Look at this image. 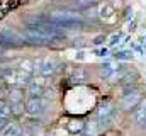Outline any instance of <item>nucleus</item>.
<instances>
[{"mask_svg": "<svg viewBox=\"0 0 146 136\" xmlns=\"http://www.w3.org/2000/svg\"><path fill=\"white\" fill-rule=\"evenodd\" d=\"M2 75H3V78H5L9 83H14V85L29 83V80H31V77H33V75L22 71L21 68H9V70L3 68V73H2Z\"/></svg>", "mask_w": 146, "mask_h": 136, "instance_id": "obj_2", "label": "nucleus"}, {"mask_svg": "<svg viewBox=\"0 0 146 136\" xmlns=\"http://www.w3.org/2000/svg\"><path fill=\"white\" fill-rule=\"evenodd\" d=\"M119 39H121V34L112 36V37H110V44H112V46H114V44H117V43H119Z\"/></svg>", "mask_w": 146, "mask_h": 136, "instance_id": "obj_14", "label": "nucleus"}, {"mask_svg": "<svg viewBox=\"0 0 146 136\" xmlns=\"http://www.w3.org/2000/svg\"><path fill=\"white\" fill-rule=\"evenodd\" d=\"M134 121H136L138 124H141V126H146V99H145V102L141 104V107L134 112Z\"/></svg>", "mask_w": 146, "mask_h": 136, "instance_id": "obj_7", "label": "nucleus"}, {"mask_svg": "<svg viewBox=\"0 0 146 136\" xmlns=\"http://www.w3.org/2000/svg\"><path fill=\"white\" fill-rule=\"evenodd\" d=\"M2 136H21V128L17 124H7L2 131Z\"/></svg>", "mask_w": 146, "mask_h": 136, "instance_id": "obj_8", "label": "nucleus"}, {"mask_svg": "<svg viewBox=\"0 0 146 136\" xmlns=\"http://www.w3.org/2000/svg\"><path fill=\"white\" fill-rule=\"evenodd\" d=\"M139 101H141V90H139V89H133V90H129V92L122 97L121 107H122L124 111H131V109H134V107L138 105Z\"/></svg>", "mask_w": 146, "mask_h": 136, "instance_id": "obj_4", "label": "nucleus"}, {"mask_svg": "<svg viewBox=\"0 0 146 136\" xmlns=\"http://www.w3.org/2000/svg\"><path fill=\"white\" fill-rule=\"evenodd\" d=\"M106 41V36H99V37H95V41H94V44H102Z\"/></svg>", "mask_w": 146, "mask_h": 136, "instance_id": "obj_15", "label": "nucleus"}, {"mask_svg": "<svg viewBox=\"0 0 146 136\" xmlns=\"http://www.w3.org/2000/svg\"><path fill=\"white\" fill-rule=\"evenodd\" d=\"M97 53H99V56H106L107 55V49H99Z\"/></svg>", "mask_w": 146, "mask_h": 136, "instance_id": "obj_16", "label": "nucleus"}, {"mask_svg": "<svg viewBox=\"0 0 146 136\" xmlns=\"http://www.w3.org/2000/svg\"><path fill=\"white\" fill-rule=\"evenodd\" d=\"M44 83L41 82H29V87H27V95L29 97H42L44 95Z\"/></svg>", "mask_w": 146, "mask_h": 136, "instance_id": "obj_6", "label": "nucleus"}, {"mask_svg": "<svg viewBox=\"0 0 146 136\" xmlns=\"http://www.w3.org/2000/svg\"><path fill=\"white\" fill-rule=\"evenodd\" d=\"M58 70H60V63H58L54 58H44V60H41L39 73H41L42 77H53Z\"/></svg>", "mask_w": 146, "mask_h": 136, "instance_id": "obj_5", "label": "nucleus"}, {"mask_svg": "<svg viewBox=\"0 0 146 136\" xmlns=\"http://www.w3.org/2000/svg\"><path fill=\"white\" fill-rule=\"evenodd\" d=\"M115 116V105L112 102H104L97 109V121L100 124H110V121Z\"/></svg>", "mask_w": 146, "mask_h": 136, "instance_id": "obj_3", "label": "nucleus"}, {"mask_svg": "<svg viewBox=\"0 0 146 136\" xmlns=\"http://www.w3.org/2000/svg\"><path fill=\"white\" fill-rule=\"evenodd\" d=\"M72 78L75 80V82H82V80L85 78V71H83V70H76V71L73 73Z\"/></svg>", "mask_w": 146, "mask_h": 136, "instance_id": "obj_12", "label": "nucleus"}, {"mask_svg": "<svg viewBox=\"0 0 146 136\" xmlns=\"http://www.w3.org/2000/svg\"><path fill=\"white\" fill-rule=\"evenodd\" d=\"M114 58L115 60H131L133 58V51H115Z\"/></svg>", "mask_w": 146, "mask_h": 136, "instance_id": "obj_10", "label": "nucleus"}, {"mask_svg": "<svg viewBox=\"0 0 146 136\" xmlns=\"http://www.w3.org/2000/svg\"><path fill=\"white\" fill-rule=\"evenodd\" d=\"M24 109L31 117H39L41 114L46 112V99L44 97H27Z\"/></svg>", "mask_w": 146, "mask_h": 136, "instance_id": "obj_1", "label": "nucleus"}, {"mask_svg": "<svg viewBox=\"0 0 146 136\" xmlns=\"http://www.w3.org/2000/svg\"><path fill=\"white\" fill-rule=\"evenodd\" d=\"M112 73H114V68H112L110 63H106V65H102V67H100V75H102V77H106V78H107V77H110Z\"/></svg>", "mask_w": 146, "mask_h": 136, "instance_id": "obj_11", "label": "nucleus"}, {"mask_svg": "<svg viewBox=\"0 0 146 136\" xmlns=\"http://www.w3.org/2000/svg\"><path fill=\"white\" fill-rule=\"evenodd\" d=\"M9 101L10 104H17V102H22V90L21 89H12V90H9Z\"/></svg>", "mask_w": 146, "mask_h": 136, "instance_id": "obj_9", "label": "nucleus"}, {"mask_svg": "<svg viewBox=\"0 0 146 136\" xmlns=\"http://www.w3.org/2000/svg\"><path fill=\"white\" fill-rule=\"evenodd\" d=\"M82 128H83V124H82L80 121H73L72 124H70V129H72V131H80Z\"/></svg>", "mask_w": 146, "mask_h": 136, "instance_id": "obj_13", "label": "nucleus"}]
</instances>
